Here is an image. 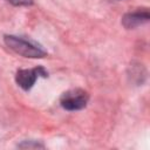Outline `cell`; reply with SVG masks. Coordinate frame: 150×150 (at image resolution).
<instances>
[{
  "label": "cell",
  "mask_w": 150,
  "mask_h": 150,
  "mask_svg": "<svg viewBox=\"0 0 150 150\" xmlns=\"http://www.w3.org/2000/svg\"><path fill=\"white\" fill-rule=\"evenodd\" d=\"M19 146H20V148H43L42 144H34V145H33V144H30L29 142L27 143L26 141H25L22 144H20Z\"/></svg>",
  "instance_id": "8992f818"
},
{
  "label": "cell",
  "mask_w": 150,
  "mask_h": 150,
  "mask_svg": "<svg viewBox=\"0 0 150 150\" xmlns=\"http://www.w3.org/2000/svg\"><path fill=\"white\" fill-rule=\"evenodd\" d=\"M4 40L9 49H12L14 53L21 56L30 57V59H40L47 55V52L43 49V47L32 40H27L16 35H5Z\"/></svg>",
  "instance_id": "6da1fadb"
},
{
  "label": "cell",
  "mask_w": 150,
  "mask_h": 150,
  "mask_svg": "<svg viewBox=\"0 0 150 150\" xmlns=\"http://www.w3.org/2000/svg\"><path fill=\"white\" fill-rule=\"evenodd\" d=\"M14 6H29L33 4V0H7Z\"/></svg>",
  "instance_id": "5b68a950"
},
{
  "label": "cell",
  "mask_w": 150,
  "mask_h": 150,
  "mask_svg": "<svg viewBox=\"0 0 150 150\" xmlns=\"http://www.w3.org/2000/svg\"><path fill=\"white\" fill-rule=\"evenodd\" d=\"M39 76H42V77L48 76V73L41 66L32 69H19L15 75V81L20 88H22L23 90H29L34 86Z\"/></svg>",
  "instance_id": "3957f363"
},
{
  "label": "cell",
  "mask_w": 150,
  "mask_h": 150,
  "mask_svg": "<svg viewBox=\"0 0 150 150\" xmlns=\"http://www.w3.org/2000/svg\"><path fill=\"white\" fill-rule=\"evenodd\" d=\"M89 100V95L83 89H71L62 94L60 97V104L63 109L69 111L83 109Z\"/></svg>",
  "instance_id": "7a4b0ae2"
},
{
  "label": "cell",
  "mask_w": 150,
  "mask_h": 150,
  "mask_svg": "<svg viewBox=\"0 0 150 150\" xmlns=\"http://www.w3.org/2000/svg\"><path fill=\"white\" fill-rule=\"evenodd\" d=\"M149 19H150V15H149L148 9L130 12V13H127L123 16L122 25L127 29H132V28H136V27H138V26L148 22Z\"/></svg>",
  "instance_id": "277c9868"
}]
</instances>
